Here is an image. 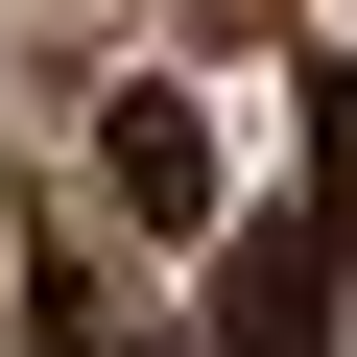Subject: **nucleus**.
Segmentation results:
<instances>
[{"mask_svg": "<svg viewBox=\"0 0 357 357\" xmlns=\"http://www.w3.org/2000/svg\"><path fill=\"white\" fill-rule=\"evenodd\" d=\"M215 357H357L333 215H238V238H215Z\"/></svg>", "mask_w": 357, "mask_h": 357, "instance_id": "nucleus-1", "label": "nucleus"}, {"mask_svg": "<svg viewBox=\"0 0 357 357\" xmlns=\"http://www.w3.org/2000/svg\"><path fill=\"white\" fill-rule=\"evenodd\" d=\"M119 119V215H215V119L191 96H96Z\"/></svg>", "mask_w": 357, "mask_h": 357, "instance_id": "nucleus-2", "label": "nucleus"}, {"mask_svg": "<svg viewBox=\"0 0 357 357\" xmlns=\"http://www.w3.org/2000/svg\"><path fill=\"white\" fill-rule=\"evenodd\" d=\"M24 357H167L143 310H24Z\"/></svg>", "mask_w": 357, "mask_h": 357, "instance_id": "nucleus-3", "label": "nucleus"}]
</instances>
